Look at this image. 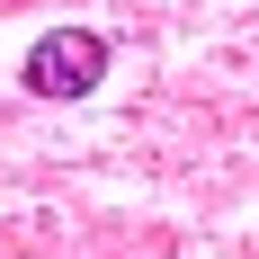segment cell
Returning <instances> with one entry per match:
<instances>
[{"label": "cell", "instance_id": "cell-1", "mask_svg": "<svg viewBox=\"0 0 259 259\" xmlns=\"http://www.w3.org/2000/svg\"><path fill=\"white\" fill-rule=\"evenodd\" d=\"M27 99H90L107 80V36L99 27H45L36 45H27Z\"/></svg>", "mask_w": 259, "mask_h": 259}]
</instances>
